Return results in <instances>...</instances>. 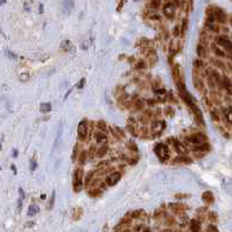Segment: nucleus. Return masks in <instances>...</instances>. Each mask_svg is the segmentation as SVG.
I'll return each mask as SVG.
<instances>
[{
    "label": "nucleus",
    "instance_id": "obj_8",
    "mask_svg": "<svg viewBox=\"0 0 232 232\" xmlns=\"http://www.w3.org/2000/svg\"><path fill=\"white\" fill-rule=\"evenodd\" d=\"M165 127H166L165 121H154L152 124V131H153L154 133H158V134H160V133L165 130Z\"/></svg>",
    "mask_w": 232,
    "mask_h": 232
},
{
    "label": "nucleus",
    "instance_id": "obj_2",
    "mask_svg": "<svg viewBox=\"0 0 232 232\" xmlns=\"http://www.w3.org/2000/svg\"><path fill=\"white\" fill-rule=\"evenodd\" d=\"M205 140H207V138H205V135L204 134H192V135L187 137L184 141H187L188 143H190L192 146L197 147V146H201V145L207 143H205Z\"/></svg>",
    "mask_w": 232,
    "mask_h": 232
},
{
    "label": "nucleus",
    "instance_id": "obj_26",
    "mask_svg": "<svg viewBox=\"0 0 232 232\" xmlns=\"http://www.w3.org/2000/svg\"><path fill=\"white\" fill-rule=\"evenodd\" d=\"M151 6L154 9H156V8H159L160 6V0H152V3H151Z\"/></svg>",
    "mask_w": 232,
    "mask_h": 232
},
{
    "label": "nucleus",
    "instance_id": "obj_20",
    "mask_svg": "<svg viewBox=\"0 0 232 232\" xmlns=\"http://www.w3.org/2000/svg\"><path fill=\"white\" fill-rule=\"evenodd\" d=\"M127 148H128L130 151L134 152V153H137V152H138V147H137V145H135L133 141H130V143H127Z\"/></svg>",
    "mask_w": 232,
    "mask_h": 232
},
{
    "label": "nucleus",
    "instance_id": "obj_12",
    "mask_svg": "<svg viewBox=\"0 0 232 232\" xmlns=\"http://www.w3.org/2000/svg\"><path fill=\"white\" fill-rule=\"evenodd\" d=\"M202 200H203L205 203L211 204V203H213L215 197H213V194H212L211 192H204L203 195H202Z\"/></svg>",
    "mask_w": 232,
    "mask_h": 232
},
{
    "label": "nucleus",
    "instance_id": "obj_6",
    "mask_svg": "<svg viewBox=\"0 0 232 232\" xmlns=\"http://www.w3.org/2000/svg\"><path fill=\"white\" fill-rule=\"evenodd\" d=\"M77 133H78V138L81 139H85L86 134H88V126H86L85 121H81L79 125H78L77 128Z\"/></svg>",
    "mask_w": 232,
    "mask_h": 232
},
{
    "label": "nucleus",
    "instance_id": "obj_30",
    "mask_svg": "<svg viewBox=\"0 0 232 232\" xmlns=\"http://www.w3.org/2000/svg\"><path fill=\"white\" fill-rule=\"evenodd\" d=\"M141 213H143V211H141V210H135V211H133V213H132V217H133V218H138Z\"/></svg>",
    "mask_w": 232,
    "mask_h": 232
},
{
    "label": "nucleus",
    "instance_id": "obj_19",
    "mask_svg": "<svg viewBox=\"0 0 232 232\" xmlns=\"http://www.w3.org/2000/svg\"><path fill=\"white\" fill-rule=\"evenodd\" d=\"M86 158H88V152L82 151L81 154H79V163H81V165H84L86 161Z\"/></svg>",
    "mask_w": 232,
    "mask_h": 232
},
{
    "label": "nucleus",
    "instance_id": "obj_44",
    "mask_svg": "<svg viewBox=\"0 0 232 232\" xmlns=\"http://www.w3.org/2000/svg\"><path fill=\"white\" fill-rule=\"evenodd\" d=\"M189 195H184V194H177L175 195V198H184V197H188Z\"/></svg>",
    "mask_w": 232,
    "mask_h": 232
},
{
    "label": "nucleus",
    "instance_id": "obj_23",
    "mask_svg": "<svg viewBox=\"0 0 232 232\" xmlns=\"http://www.w3.org/2000/svg\"><path fill=\"white\" fill-rule=\"evenodd\" d=\"M213 51L216 53V55H218V56H220V57H224L225 55H226L224 51H222V50H220L219 48H217V47H213Z\"/></svg>",
    "mask_w": 232,
    "mask_h": 232
},
{
    "label": "nucleus",
    "instance_id": "obj_1",
    "mask_svg": "<svg viewBox=\"0 0 232 232\" xmlns=\"http://www.w3.org/2000/svg\"><path fill=\"white\" fill-rule=\"evenodd\" d=\"M154 151L161 161H166L169 158V149H168V146H166L165 143H158L154 147Z\"/></svg>",
    "mask_w": 232,
    "mask_h": 232
},
{
    "label": "nucleus",
    "instance_id": "obj_27",
    "mask_svg": "<svg viewBox=\"0 0 232 232\" xmlns=\"http://www.w3.org/2000/svg\"><path fill=\"white\" fill-rule=\"evenodd\" d=\"M97 127L99 128V130H102V131L106 130V125H105V122H104V121H98L97 122Z\"/></svg>",
    "mask_w": 232,
    "mask_h": 232
},
{
    "label": "nucleus",
    "instance_id": "obj_38",
    "mask_svg": "<svg viewBox=\"0 0 232 232\" xmlns=\"http://www.w3.org/2000/svg\"><path fill=\"white\" fill-rule=\"evenodd\" d=\"M165 112H166V114L169 113V116H173V114H174V111L171 110L170 106H167V107H166V110H165Z\"/></svg>",
    "mask_w": 232,
    "mask_h": 232
},
{
    "label": "nucleus",
    "instance_id": "obj_39",
    "mask_svg": "<svg viewBox=\"0 0 232 232\" xmlns=\"http://www.w3.org/2000/svg\"><path fill=\"white\" fill-rule=\"evenodd\" d=\"M135 105H137V109H139V110H143V104L141 100H138V102L135 103Z\"/></svg>",
    "mask_w": 232,
    "mask_h": 232
},
{
    "label": "nucleus",
    "instance_id": "obj_13",
    "mask_svg": "<svg viewBox=\"0 0 232 232\" xmlns=\"http://www.w3.org/2000/svg\"><path fill=\"white\" fill-rule=\"evenodd\" d=\"M190 230L192 232H201V223L197 219H192L190 222Z\"/></svg>",
    "mask_w": 232,
    "mask_h": 232
},
{
    "label": "nucleus",
    "instance_id": "obj_46",
    "mask_svg": "<svg viewBox=\"0 0 232 232\" xmlns=\"http://www.w3.org/2000/svg\"><path fill=\"white\" fill-rule=\"evenodd\" d=\"M210 218H211V219H213V220H216V213H210Z\"/></svg>",
    "mask_w": 232,
    "mask_h": 232
},
{
    "label": "nucleus",
    "instance_id": "obj_9",
    "mask_svg": "<svg viewBox=\"0 0 232 232\" xmlns=\"http://www.w3.org/2000/svg\"><path fill=\"white\" fill-rule=\"evenodd\" d=\"M173 145H174V147H175L176 152H179L180 154H187V148H186V146H184L182 143H180L179 140L174 139Z\"/></svg>",
    "mask_w": 232,
    "mask_h": 232
},
{
    "label": "nucleus",
    "instance_id": "obj_49",
    "mask_svg": "<svg viewBox=\"0 0 232 232\" xmlns=\"http://www.w3.org/2000/svg\"><path fill=\"white\" fill-rule=\"evenodd\" d=\"M16 155H18V153H16V151L14 149V151H13V156H14V158H16Z\"/></svg>",
    "mask_w": 232,
    "mask_h": 232
},
{
    "label": "nucleus",
    "instance_id": "obj_45",
    "mask_svg": "<svg viewBox=\"0 0 232 232\" xmlns=\"http://www.w3.org/2000/svg\"><path fill=\"white\" fill-rule=\"evenodd\" d=\"M147 104H149L151 106H153L155 104V102L154 100H152V99H149V100H147Z\"/></svg>",
    "mask_w": 232,
    "mask_h": 232
},
{
    "label": "nucleus",
    "instance_id": "obj_24",
    "mask_svg": "<svg viewBox=\"0 0 232 232\" xmlns=\"http://www.w3.org/2000/svg\"><path fill=\"white\" fill-rule=\"evenodd\" d=\"M225 117H226V119H228V121L232 124V109H229V110L226 111Z\"/></svg>",
    "mask_w": 232,
    "mask_h": 232
},
{
    "label": "nucleus",
    "instance_id": "obj_47",
    "mask_svg": "<svg viewBox=\"0 0 232 232\" xmlns=\"http://www.w3.org/2000/svg\"><path fill=\"white\" fill-rule=\"evenodd\" d=\"M152 19H153V20H160V16L159 15H153L152 16Z\"/></svg>",
    "mask_w": 232,
    "mask_h": 232
},
{
    "label": "nucleus",
    "instance_id": "obj_42",
    "mask_svg": "<svg viewBox=\"0 0 232 232\" xmlns=\"http://www.w3.org/2000/svg\"><path fill=\"white\" fill-rule=\"evenodd\" d=\"M208 231L209 232H217V229L213 226V225H209V228H208Z\"/></svg>",
    "mask_w": 232,
    "mask_h": 232
},
{
    "label": "nucleus",
    "instance_id": "obj_5",
    "mask_svg": "<svg viewBox=\"0 0 232 232\" xmlns=\"http://www.w3.org/2000/svg\"><path fill=\"white\" fill-rule=\"evenodd\" d=\"M121 179V174L120 173H110L109 175L106 176V184L107 186H114L119 182V180Z\"/></svg>",
    "mask_w": 232,
    "mask_h": 232
},
{
    "label": "nucleus",
    "instance_id": "obj_18",
    "mask_svg": "<svg viewBox=\"0 0 232 232\" xmlns=\"http://www.w3.org/2000/svg\"><path fill=\"white\" fill-rule=\"evenodd\" d=\"M176 162H181V163H190L192 162V159L188 158V156H179L175 159Z\"/></svg>",
    "mask_w": 232,
    "mask_h": 232
},
{
    "label": "nucleus",
    "instance_id": "obj_29",
    "mask_svg": "<svg viewBox=\"0 0 232 232\" xmlns=\"http://www.w3.org/2000/svg\"><path fill=\"white\" fill-rule=\"evenodd\" d=\"M96 174V171H90L88 176H86V183H90L91 182V177H94V175Z\"/></svg>",
    "mask_w": 232,
    "mask_h": 232
},
{
    "label": "nucleus",
    "instance_id": "obj_17",
    "mask_svg": "<svg viewBox=\"0 0 232 232\" xmlns=\"http://www.w3.org/2000/svg\"><path fill=\"white\" fill-rule=\"evenodd\" d=\"M39 211H40L39 207L35 205V204H32V205L28 208V213H27V215H28L29 217H32V216H34V215H36Z\"/></svg>",
    "mask_w": 232,
    "mask_h": 232
},
{
    "label": "nucleus",
    "instance_id": "obj_52",
    "mask_svg": "<svg viewBox=\"0 0 232 232\" xmlns=\"http://www.w3.org/2000/svg\"><path fill=\"white\" fill-rule=\"evenodd\" d=\"M163 232H171L170 230H166V231H163Z\"/></svg>",
    "mask_w": 232,
    "mask_h": 232
},
{
    "label": "nucleus",
    "instance_id": "obj_3",
    "mask_svg": "<svg viewBox=\"0 0 232 232\" xmlns=\"http://www.w3.org/2000/svg\"><path fill=\"white\" fill-rule=\"evenodd\" d=\"M73 189H75V192H81L82 189V186H83V174H82V170L79 168H77L75 173H73Z\"/></svg>",
    "mask_w": 232,
    "mask_h": 232
},
{
    "label": "nucleus",
    "instance_id": "obj_28",
    "mask_svg": "<svg viewBox=\"0 0 232 232\" xmlns=\"http://www.w3.org/2000/svg\"><path fill=\"white\" fill-rule=\"evenodd\" d=\"M6 55L11 57L12 60H16V57H18V56L15 55V54H13L12 51H11V50H8V49H6Z\"/></svg>",
    "mask_w": 232,
    "mask_h": 232
},
{
    "label": "nucleus",
    "instance_id": "obj_37",
    "mask_svg": "<svg viewBox=\"0 0 232 232\" xmlns=\"http://www.w3.org/2000/svg\"><path fill=\"white\" fill-rule=\"evenodd\" d=\"M54 200H55V192H53V195H51V198H50V203H49V209L53 208V205H54Z\"/></svg>",
    "mask_w": 232,
    "mask_h": 232
},
{
    "label": "nucleus",
    "instance_id": "obj_10",
    "mask_svg": "<svg viewBox=\"0 0 232 232\" xmlns=\"http://www.w3.org/2000/svg\"><path fill=\"white\" fill-rule=\"evenodd\" d=\"M94 139H96V143H102V145H106V143H107V137L104 132H97L94 134Z\"/></svg>",
    "mask_w": 232,
    "mask_h": 232
},
{
    "label": "nucleus",
    "instance_id": "obj_21",
    "mask_svg": "<svg viewBox=\"0 0 232 232\" xmlns=\"http://www.w3.org/2000/svg\"><path fill=\"white\" fill-rule=\"evenodd\" d=\"M197 54L200 57H204V55H205V50H204V47L202 45L197 46Z\"/></svg>",
    "mask_w": 232,
    "mask_h": 232
},
{
    "label": "nucleus",
    "instance_id": "obj_25",
    "mask_svg": "<svg viewBox=\"0 0 232 232\" xmlns=\"http://www.w3.org/2000/svg\"><path fill=\"white\" fill-rule=\"evenodd\" d=\"M211 118L213 119V120H216V121H218L219 120V116H218V112L215 110L211 111Z\"/></svg>",
    "mask_w": 232,
    "mask_h": 232
},
{
    "label": "nucleus",
    "instance_id": "obj_11",
    "mask_svg": "<svg viewBox=\"0 0 232 232\" xmlns=\"http://www.w3.org/2000/svg\"><path fill=\"white\" fill-rule=\"evenodd\" d=\"M213 13H215V16H216V19L219 21V22L224 24L225 21H226V15H225L224 11H222L220 8H216Z\"/></svg>",
    "mask_w": 232,
    "mask_h": 232
},
{
    "label": "nucleus",
    "instance_id": "obj_31",
    "mask_svg": "<svg viewBox=\"0 0 232 232\" xmlns=\"http://www.w3.org/2000/svg\"><path fill=\"white\" fill-rule=\"evenodd\" d=\"M208 27L211 29L212 32H218V28H217L216 26L212 24V22H208Z\"/></svg>",
    "mask_w": 232,
    "mask_h": 232
},
{
    "label": "nucleus",
    "instance_id": "obj_43",
    "mask_svg": "<svg viewBox=\"0 0 232 232\" xmlns=\"http://www.w3.org/2000/svg\"><path fill=\"white\" fill-rule=\"evenodd\" d=\"M19 194H20L21 200H24V190H22V188H19Z\"/></svg>",
    "mask_w": 232,
    "mask_h": 232
},
{
    "label": "nucleus",
    "instance_id": "obj_7",
    "mask_svg": "<svg viewBox=\"0 0 232 232\" xmlns=\"http://www.w3.org/2000/svg\"><path fill=\"white\" fill-rule=\"evenodd\" d=\"M163 13L167 18H173L174 16V13H175V5L173 3H168L165 7H163Z\"/></svg>",
    "mask_w": 232,
    "mask_h": 232
},
{
    "label": "nucleus",
    "instance_id": "obj_32",
    "mask_svg": "<svg viewBox=\"0 0 232 232\" xmlns=\"http://www.w3.org/2000/svg\"><path fill=\"white\" fill-rule=\"evenodd\" d=\"M84 84H85V78H82L81 81L77 83V85H76V86H77L78 89H82V88L84 86Z\"/></svg>",
    "mask_w": 232,
    "mask_h": 232
},
{
    "label": "nucleus",
    "instance_id": "obj_15",
    "mask_svg": "<svg viewBox=\"0 0 232 232\" xmlns=\"http://www.w3.org/2000/svg\"><path fill=\"white\" fill-rule=\"evenodd\" d=\"M62 50H64V51H69V50H73L75 47L71 45V42L69 40H65L64 42H62V46H61Z\"/></svg>",
    "mask_w": 232,
    "mask_h": 232
},
{
    "label": "nucleus",
    "instance_id": "obj_4",
    "mask_svg": "<svg viewBox=\"0 0 232 232\" xmlns=\"http://www.w3.org/2000/svg\"><path fill=\"white\" fill-rule=\"evenodd\" d=\"M216 42L220 47H223L228 53L232 54V42L226 36H218L216 39Z\"/></svg>",
    "mask_w": 232,
    "mask_h": 232
},
{
    "label": "nucleus",
    "instance_id": "obj_36",
    "mask_svg": "<svg viewBox=\"0 0 232 232\" xmlns=\"http://www.w3.org/2000/svg\"><path fill=\"white\" fill-rule=\"evenodd\" d=\"M212 62H213V63H215L217 67H219V68H222V69H225V64H224V63H222V62H219V61H212Z\"/></svg>",
    "mask_w": 232,
    "mask_h": 232
},
{
    "label": "nucleus",
    "instance_id": "obj_14",
    "mask_svg": "<svg viewBox=\"0 0 232 232\" xmlns=\"http://www.w3.org/2000/svg\"><path fill=\"white\" fill-rule=\"evenodd\" d=\"M107 151H109L107 146H106V145H102V147H99V148L97 149V153H96V155H97L98 158H103L104 155L107 154Z\"/></svg>",
    "mask_w": 232,
    "mask_h": 232
},
{
    "label": "nucleus",
    "instance_id": "obj_34",
    "mask_svg": "<svg viewBox=\"0 0 232 232\" xmlns=\"http://www.w3.org/2000/svg\"><path fill=\"white\" fill-rule=\"evenodd\" d=\"M186 28H187V20H183V24H182V28H181V34L183 35L184 32H186Z\"/></svg>",
    "mask_w": 232,
    "mask_h": 232
},
{
    "label": "nucleus",
    "instance_id": "obj_51",
    "mask_svg": "<svg viewBox=\"0 0 232 232\" xmlns=\"http://www.w3.org/2000/svg\"><path fill=\"white\" fill-rule=\"evenodd\" d=\"M6 3V0H1V4H5Z\"/></svg>",
    "mask_w": 232,
    "mask_h": 232
},
{
    "label": "nucleus",
    "instance_id": "obj_33",
    "mask_svg": "<svg viewBox=\"0 0 232 232\" xmlns=\"http://www.w3.org/2000/svg\"><path fill=\"white\" fill-rule=\"evenodd\" d=\"M180 27L179 26H175V27H174V30H173V34H174V35H175V36H179L180 35Z\"/></svg>",
    "mask_w": 232,
    "mask_h": 232
},
{
    "label": "nucleus",
    "instance_id": "obj_40",
    "mask_svg": "<svg viewBox=\"0 0 232 232\" xmlns=\"http://www.w3.org/2000/svg\"><path fill=\"white\" fill-rule=\"evenodd\" d=\"M35 168H36V162L33 160V161H30V170L34 171L35 170Z\"/></svg>",
    "mask_w": 232,
    "mask_h": 232
},
{
    "label": "nucleus",
    "instance_id": "obj_48",
    "mask_svg": "<svg viewBox=\"0 0 232 232\" xmlns=\"http://www.w3.org/2000/svg\"><path fill=\"white\" fill-rule=\"evenodd\" d=\"M40 13H43V6L40 5Z\"/></svg>",
    "mask_w": 232,
    "mask_h": 232
},
{
    "label": "nucleus",
    "instance_id": "obj_35",
    "mask_svg": "<svg viewBox=\"0 0 232 232\" xmlns=\"http://www.w3.org/2000/svg\"><path fill=\"white\" fill-rule=\"evenodd\" d=\"M109 161H110V160H107V161H103V162H99L98 163V168H104V167H106V166H107V165H109Z\"/></svg>",
    "mask_w": 232,
    "mask_h": 232
},
{
    "label": "nucleus",
    "instance_id": "obj_16",
    "mask_svg": "<svg viewBox=\"0 0 232 232\" xmlns=\"http://www.w3.org/2000/svg\"><path fill=\"white\" fill-rule=\"evenodd\" d=\"M51 110V104L50 103H42L40 105V111L42 113H48Z\"/></svg>",
    "mask_w": 232,
    "mask_h": 232
},
{
    "label": "nucleus",
    "instance_id": "obj_50",
    "mask_svg": "<svg viewBox=\"0 0 232 232\" xmlns=\"http://www.w3.org/2000/svg\"><path fill=\"white\" fill-rule=\"evenodd\" d=\"M11 168H12V170L14 171V173H16V170H15V166H14V165H12V167H11Z\"/></svg>",
    "mask_w": 232,
    "mask_h": 232
},
{
    "label": "nucleus",
    "instance_id": "obj_22",
    "mask_svg": "<svg viewBox=\"0 0 232 232\" xmlns=\"http://www.w3.org/2000/svg\"><path fill=\"white\" fill-rule=\"evenodd\" d=\"M146 68V63L143 61H139L137 64H135V69H138V70H143Z\"/></svg>",
    "mask_w": 232,
    "mask_h": 232
},
{
    "label": "nucleus",
    "instance_id": "obj_41",
    "mask_svg": "<svg viewBox=\"0 0 232 232\" xmlns=\"http://www.w3.org/2000/svg\"><path fill=\"white\" fill-rule=\"evenodd\" d=\"M94 152H96V148L92 146L91 148H90V158H91V159H92V158L94 156Z\"/></svg>",
    "mask_w": 232,
    "mask_h": 232
}]
</instances>
